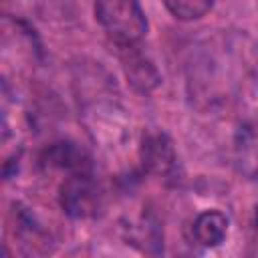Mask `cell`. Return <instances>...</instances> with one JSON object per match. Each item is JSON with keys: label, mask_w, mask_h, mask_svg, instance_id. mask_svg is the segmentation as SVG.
Segmentation results:
<instances>
[{"label": "cell", "mask_w": 258, "mask_h": 258, "mask_svg": "<svg viewBox=\"0 0 258 258\" xmlns=\"http://www.w3.org/2000/svg\"><path fill=\"white\" fill-rule=\"evenodd\" d=\"M254 226L258 230V204H256V210H254Z\"/></svg>", "instance_id": "obj_8"}, {"label": "cell", "mask_w": 258, "mask_h": 258, "mask_svg": "<svg viewBox=\"0 0 258 258\" xmlns=\"http://www.w3.org/2000/svg\"><path fill=\"white\" fill-rule=\"evenodd\" d=\"M95 18L121 48L135 46L147 34V18L139 0H95Z\"/></svg>", "instance_id": "obj_1"}, {"label": "cell", "mask_w": 258, "mask_h": 258, "mask_svg": "<svg viewBox=\"0 0 258 258\" xmlns=\"http://www.w3.org/2000/svg\"><path fill=\"white\" fill-rule=\"evenodd\" d=\"M133 48H135V46H127L129 54H127V58L123 60V62H125L123 67H125L127 81H129V85H131L135 91H139V93H149L151 89H155V87L159 85L161 77H159L155 64H153L149 58H145L141 52H135Z\"/></svg>", "instance_id": "obj_6"}, {"label": "cell", "mask_w": 258, "mask_h": 258, "mask_svg": "<svg viewBox=\"0 0 258 258\" xmlns=\"http://www.w3.org/2000/svg\"><path fill=\"white\" fill-rule=\"evenodd\" d=\"M42 165L48 169L67 171V175L91 173V159L85 149L73 141H56L44 149L40 157Z\"/></svg>", "instance_id": "obj_4"}, {"label": "cell", "mask_w": 258, "mask_h": 258, "mask_svg": "<svg viewBox=\"0 0 258 258\" xmlns=\"http://www.w3.org/2000/svg\"><path fill=\"white\" fill-rule=\"evenodd\" d=\"M60 208L71 218H89L97 212L99 194L91 173L69 175L58 191Z\"/></svg>", "instance_id": "obj_2"}, {"label": "cell", "mask_w": 258, "mask_h": 258, "mask_svg": "<svg viewBox=\"0 0 258 258\" xmlns=\"http://www.w3.org/2000/svg\"><path fill=\"white\" fill-rule=\"evenodd\" d=\"M214 2L216 0H163L167 12L183 22H191L206 16L214 8Z\"/></svg>", "instance_id": "obj_7"}, {"label": "cell", "mask_w": 258, "mask_h": 258, "mask_svg": "<svg viewBox=\"0 0 258 258\" xmlns=\"http://www.w3.org/2000/svg\"><path fill=\"white\" fill-rule=\"evenodd\" d=\"M228 234V218L220 210H206L191 224V238L204 248H216Z\"/></svg>", "instance_id": "obj_5"}, {"label": "cell", "mask_w": 258, "mask_h": 258, "mask_svg": "<svg viewBox=\"0 0 258 258\" xmlns=\"http://www.w3.org/2000/svg\"><path fill=\"white\" fill-rule=\"evenodd\" d=\"M141 163L149 173L155 175H169L175 171L177 155L173 149L171 139L163 131H149L143 135L141 141Z\"/></svg>", "instance_id": "obj_3"}]
</instances>
